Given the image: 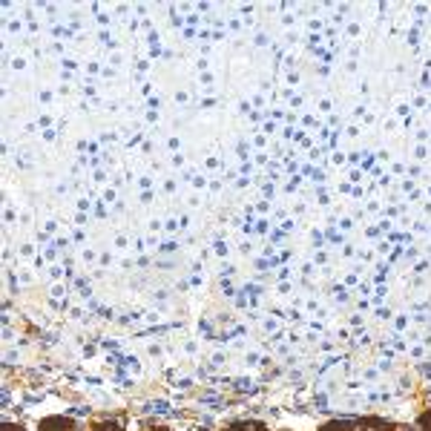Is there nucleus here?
Here are the masks:
<instances>
[{
	"label": "nucleus",
	"mask_w": 431,
	"mask_h": 431,
	"mask_svg": "<svg viewBox=\"0 0 431 431\" xmlns=\"http://www.w3.org/2000/svg\"><path fill=\"white\" fill-rule=\"evenodd\" d=\"M98 431H118V426H115V423H109V426H98Z\"/></svg>",
	"instance_id": "nucleus-2"
},
{
	"label": "nucleus",
	"mask_w": 431,
	"mask_h": 431,
	"mask_svg": "<svg viewBox=\"0 0 431 431\" xmlns=\"http://www.w3.org/2000/svg\"><path fill=\"white\" fill-rule=\"evenodd\" d=\"M41 431H72V420H64V417L41 420Z\"/></svg>",
	"instance_id": "nucleus-1"
},
{
	"label": "nucleus",
	"mask_w": 431,
	"mask_h": 431,
	"mask_svg": "<svg viewBox=\"0 0 431 431\" xmlns=\"http://www.w3.org/2000/svg\"><path fill=\"white\" fill-rule=\"evenodd\" d=\"M3 431H23V426H3Z\"/></svg>",
	"instance_id": "nucleus-3"
}]
</instances>
